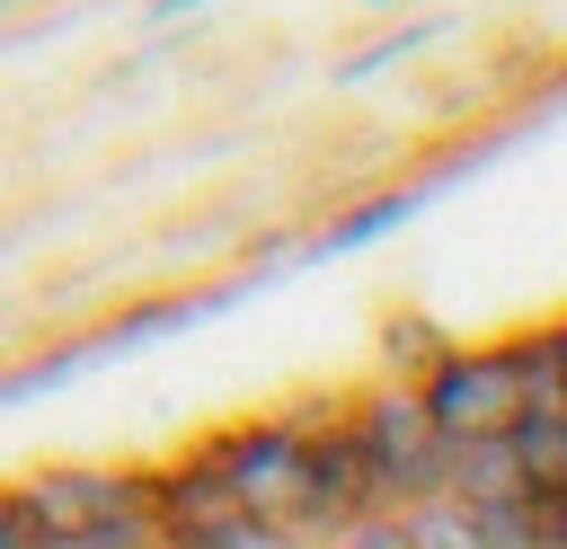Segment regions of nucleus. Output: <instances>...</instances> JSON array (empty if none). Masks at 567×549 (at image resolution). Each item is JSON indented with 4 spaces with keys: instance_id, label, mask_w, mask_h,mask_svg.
I'll use <instances>...</instances> for the list:
<instances>
[{
    "instance_id": "obj_4",
    "label": "nucleus",
    "mask_w": 567,
    "mask_h": 549,
    "mask_svg": "<svg viewBox=\"0 0 567 549\" xmlns=\"http://www.w3.org/2000/svg\"><path fill=\"white\" fill-rule=\"evenodd\" d=\"M151 522H159L168 549H284V540L221 487V469L204 460V443H195L186 460L151 469Z\"/></svg>"
},
{
    "instance_id": "obj_10",
    "label": "nucleus",
    "mask_w": 567,
    "mask_h": 549,
    "mask_svg": "<svg viewBox=\"0 0 567 549\" xmlns=\"http://www.w3.org/2000/svg\"><path fill=\"white\" fill-rule=\"evenodd\" d=\"M399 213H408V195H372V204H363L354 221H337V230H328V248H354V239H372V230H390Z\"/></svg>"
},
{
    "instance_id": "obj_1",
    "label": "nucleus",
    "mask_w": 567,
    "mask_h": 549,
    "mask_svg": "<svg viewBox=\"0 0 567 549\" xmlns=\"http://www.w3.org/2000/svg\"><path fill=\"white\" fill-rule=\"evenodd\" d=\"M346 434H354V452H363V469H372L381 514H408V505H434V496H443V478H452V443H443V425L425 416L416 381H408V390L381 381V390L346 398Z\"/></svg>"
},
{
    "instance_id": "obj_3",
    "label": "nucleus",
    "mask_w": 567,
    "mask_h": 549,
    "mask_svg": "<svg viewBox=\"0 0 567 549\" xmlns=\"http://www.w3.org/2000/svg\"><path fill=\"white\" fill-rule=\"evenodd\" d=\"M425 416L443 425V443H496V434H523V354L514 336L505 345H452L425 381H416Z\"/></svg>"
},
{
    "instance_id": "obj_2",
    "label": "nucleus",
    "mask_w": 567,
    "mask_h": 549,
    "mask_svg": "<svg viewBox=\"0 0 567 549\" xmlns=\"http://www.w3.org/2000/svg\"><path fill=\"white\" fill-rule=\"evenodd\" d=\"M204 460L221 469V487L292 549V514H301V487H310V416H257V425H230L204 443Z\"/></svg>"
},
{
    "instance_id": "obj_9",
    "label": "nucleus",
    "mask_w": 567,
    "mask_h": 549,
    "mask_svg": "<svg viewBox=\"0 0 567 549\" xmlns=\"http://www.w3.org/2000/svg\"><path fill=\"white\" fill-rule=\"evenodd\" d=\"M53 549H168V540H159L151 514H133V522H106V531H80V540H53Z\"/></svg>"
},
{
    "instance_id": "obj_6",
    "label": "nucleus",
    "mask_w": 567,
    "mask_h": 549,
    "mask_svg": "<svg viewBox=\"0 0 567 549\" xmlns=\"http://www.w3.org/2000/svg\"><path fill=\"white\" fill-rule=\"evenodd\" d=\"M301 416H310V487H301L292 540L337 549L354 522L381 514V496H372V469H363V452H354V434H346V407L328 398V407H301Z\"/></svg>"
},
{
    "instance_id": "obj_12",
    "label": "nucleus",
    "mask_w": 567,
    "mask_h": 549,
    "mask_svg": "<svg viewBox=\"0 0 567 549\" xmlns=\"http://www.w3.org/2000/svg\"><path fill=\"white\" fill-rule=\"evenodd\" d=\"M540 345H549V363H558V390H567V319H558V328H540Z\"/></svg>"
},
{
    "instance_id": "obj_5",
    "label": "nucleus",
    "mask_w": 567,
    "mask_h": 549,
    "mask_svg": "<svg viewBox=\"0 0 567 549\" xmlns=\"http://www.w3.org/2000/svg\"><path fill=\"white\" fill-rule=\"evenodd\" d=\"M9 505L27 514L35 549H53V540H80V531L151 514V469H35V478L9 487Z\"/></svg>"
},
{
    "instance_id": "obj_11",
    "label": "nucleus",
    "mask_w": 567,
    "mask_h": 549,
    "mask_svg": "<svg viewBox=\"0 0 567 549\" xmlns=\"http://www.w3.org/2000/svg\"><path fill=\"white\" fill-rule=\"evenodd\" d=\"M0 549H35V531H27V514L0 496Z\"/></svg>"
},
{
    "instance_id": "obj_7",
    "label": "nucleus",
    "mask_w": 567,
    "mask_h": 549,
    "mask_svg": "<svg viewBox=\"0 0 567 549\" xmlns=\"http://www.w3.org/2000/svg\"><path fill=\"white\" fill-rule=\"evenodd\" d=\"M443 496H452V505H470V514H514V505H532L523 443H514V434H496V443H461V452H452Z\"/></svg>"
},
{
    "instance_id": "obj_8",
    "label": "nucleus",
    "mask_w": 567,
    "mask_h": 549,
    "mask_svg": "<svg viewBox=\"0 0 567 549\" xmlns=\"http://www.w3.org/2000/svg\"><path fill=\"white\" fill-rule=\"evenodd\" d=\"M443 354H452V336H443L434 319H416V310H399V319L381 328V363H408L416 381H425V372H434Z\"/></svg>"
}]
</instances>
